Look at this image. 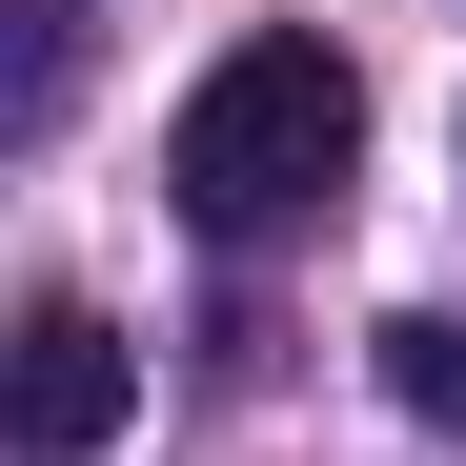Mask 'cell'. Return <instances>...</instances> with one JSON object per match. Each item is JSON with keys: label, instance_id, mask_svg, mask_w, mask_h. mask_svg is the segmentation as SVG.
Wrapping results in <instances>:
<instances>
[{"label": "cell", "instance_id": "obj_1", "mask_svg": "<svg viewBox=\"0 0 466 466\" xmlns=\"http://www.w3.org/2000/svg\"><path fill=\"white\" fill-rule=\"evenodd\" d=\"M345 163H365V82H345L325 41H223V61H203V102H183V142H163V183H183L203 244L304 223Z\"/></svg>", "mask_w": 466, "mask_h": 466}, {"label": "cell", "instance_id": "obj_3", "mask_svg": "<svg viewBox=\"0 0 466 466\" xmlns=\"http://www.w3.org/2000/svg\"><path fill=\"white\" fill-rule=\"evenodd\" d=\"M385 385H406L426 426H466V325H426V304H406V325H385Z\"/></svg>", "mask_w": 466, "mask_h": 466}, {"label": "cell", "instance_id": "obj_4", "mask_svg": "<svg viewBox=\"0 0 466 466\" xmlns=\"http://www.w3.org/2000/svg\"><path fill=\"white\" fill-rule=\"evenodd\" d=\"M21 21V102H61V61H82V0H0Z\"/></svg>", "mask_w": 466, "mask_h": 466}, {"label": "cell", "instance_id": "obj_2", "mask_svg": "<svg viewBox=\"0 0 466 466\" xmlns=\"http://www.w3.org/2000/svg\"><path fill=\"white\" fill-rule=\"evenodd\" d=\"M122 406H142L122 325H102V304H41V325H21V446L82 466V446H122Z\"/></svg>", "mask_w": 466, "mask_h": 466}]
</instances>
